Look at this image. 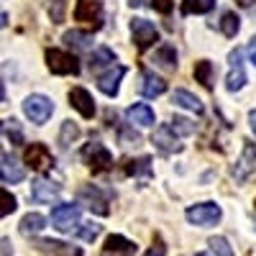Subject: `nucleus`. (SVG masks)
I'll list each match as a JSON object with an SVG mask.
<instances>
[{
  "label": "nucleus",
  "instance_id": "obj_23",
  "mask_svg": "<svg viewBox=\"0 0 256 256\" xmlns=\"http://www.w3.org/2000/svg\"><path fill=\"white\" fill-rule=\"evenodd\" d=\"M195 80L202 84L205 90H212V77H216V67L208 62V59H200V62H195Z\"/></svg>",
  "mask_w": 256,
  "mask_h": 256
},
{
  "label": "nucleus",
  "instance_id": "obj_44",
  "mask_svg": "<svg viewBox=\"0 0 256 256\" xmlns=\"http://www.w3.org/2000/svg\"><path fill=\"white\" fill-rule=\"evenodd\" d=\"M195 256H210V254H195Z\"/></svg>",
  "mask_w": 256,
  "mask_h": 256
},
{
  "label": "nucleus",
  "instance_id": "obj_27",
  "mask_svg": "<svg viewBox=\"0 0 256 256\" xmlns=\"http://www.w3.org/2000/svg\"><path fill=\"white\" fill-rule=\"evenodd\" d=\"M148 164H152L148 156H141L136 162L131 159L126 164V174H131V177H148V174H152V166H148Z\"/></svg>",
  "mask_w": 256,
  "mask_h": 256
},
{
  "label": "nucleus",
  "instance_id": "obj_31",
  "mask_svg": "<svg viewBox=\"0 0 256 256\" xmlns=\"http://www.w3.org/2000/svg\"><path fill=\"white\" fill-rule=\"evenodd\" d=\"M46 13L52 18V24H62L64 20V10H67V0H46Z\"/></svg>",
  "mask_w": 256,
  "mask_h": 256
},
{
  "label": "nucleus",
  "instance_id": "obj_33",
  "mask_svg": "<svg viewBox=\"0 0 256 256\" xmlns=\"http://www.w3.org/2000/svg\"><path fill=\"white\" fill-rule=\"evenodd\" d=\"M208 246H210V251L216 254V256H233V248H230V244L223 236H212L208 241Z\"/></svg>",
  "mask_w": 256,
  "mask_h": 256
},
{
  "label": "nucleus",
  "instance_id": "obj_28",
  "mask_svg": "<svg viewBox=\"0 0 256 256\" xmlns=\"http://www.w3.org/2000/svg\"><path fill=\"white\" fill-rule=\"evenodd\" d=\"M212 8H216V0H184V3H182V16L210 13Z\"/></svg>",
  "mask_w": 256,
  "mask_h": 256
},
{
  "label": "nucleus",
  "instance_id": "obj_42",
  "mask_svg": "<svg viewBox=\"0 0 256 256\" xmlns=\"http://www.w3.org/2000/svg\"><path fill=\"white\" fill-rule=\"evenodd\" d=\"M248 123H251V131L256 134V108H254V110L248 113Z\"/></svg>",
  "mask_w": 256,
  "mask_h": 256
},
{
  "label": "nucleus",
  "instance_id": "obj_14",
  "mask_svg": "<svg viewBox=\"0 0 256 256\" xmlns=\"http://www.w3.org/2000/svg\"><path fill=\"white\" fill-rule=\"evenodd\" d=\"M31 200L34 202H56L59 200V184L38 177L36 182H31Z\"/></svg>",
  "mask_w": 256,
  "mask_h": 256
},
{
  "label": "nucleus",
  "instance_id": "obj_5",
  "mask_svg": "<svg viewBox=\"0 0 256 256\" xmlns=\"http://www.w3.org/2000/svg\"><path fill=\"white\" fill-rule=\"evenodd\" d=\"M77 200H80V205H84L90 212H95V216H108V212H110L108 198H105L95 184H82L77 190Z\"/></svg>",
  "mask_w": 256,
  "mask_h": 256
},
{
  "label": "nucleus",
  "instance_id": "obj_15",
  "mask_svg": "<svg viewBox=\"0 0 256 256\" xmlns=\"http://www.w3.org/2000/svg\"><path fill=\"white\" fill-rule=\"evenodd\" d=\"M70 102H72V108H74L82 118H92V116H95L92 95L84 90V88H72V90H70Z\"/></svg>",
  "mask_w": 256,
  "mask_h": 256
},
{
  "label": "nucleus",
  "instance_id": "obj_36",
  "mask_svg": "<svg viewBox=\"0 0 256 256\" xmlns=\"http://www.w3.org/2000/svg\"><path fill=\"white\" fill-rule=\"evenodd\" d=\"M0 195H3V208H0V216H10V212L16 210V198L10 195V192L8 190H3V192H0Z\"/></svg>",
  "mask_w": 256,
  "mask_h": 256
},
{
  "label": "nucleus",
  "instance_id": "obj_45",
  "mask_svg": "<svg viewBox=\"0 0 256 256\" xmlns=\"http://www.w3.org/2000/svg\"><path fill=\"white\" fill-rule=\"evenodd\" d=\"M254 205H256V202H254Z\"/></svg>",
  "mask_w": 256,
  "mask_h": 256
},
{
  "label": "nucleus",
  "instance_id": "obj_1",
  "mask_svg": "<svg viewBox=\"0 0 256 256\" xmlns=\"http://www.w3.org/2000/svg\"><path fill=\"white\" fill-rule=\"evenodd\" d=\"M82 159H84V164L92 169V174H102V172H108V169L113 166V156H110V152H108V148H105L102 144H98V141L84 144V148H82Z\"/></svg>",
  "mask_w": 256,
  "mask_h": 256
},
{
  "label": "nucleus",
  "instance_id": "obj_10",
  "mask_svg": "<svg viewBox=\"0 0 256 256\" xmlns=\"http://www.w3.org/2000/svg\"><path fill=\"white\" fill-rule=\"evenodd\" d=\"M228 62H230V72H228V90L230 92H238L244 84H246V72H244V52L241 49H233L228 54Z\"/></svg>",
  "mask_w": 256,
  "mask_h": 256
},
{
  "label": "nucleus",
  "instance_id": "obj_19",
  "mask_svg": "<svg viewBox=\"0 0 256 256\" xmlns=\"http://www.w3.org/2000/svg\"><path fill=\"white\" fill-rule=\"evenodd\" d=\"M156 67L166 70V72H174L177 70V52L172 44H162L156 52H154V59H152Z\"/></svg>",
  "mask_w": 256,
  "mask_h": 256
},
{
  "label": "nucleus",
  "instance_id": "obj_40",
  "mask_svg": "<svg viewBox=\"0 0 256 256\" xmlns=\"http://www.w3.org/2000/svg\"><path fill=\"white\" fill-rule=\"evenodd\" d=\"M248 59H251V64L256 67V36L251 38V44H248Z\"/></svg>",
  "mask_w": 256,
  "mask_h": 256
},
{
  "label": "nucleus",
  "instance_id": "obj_21",
  "mask_svg": "<svg viewBox=\"0 0 256 256\" xmlns=\"http://www.w3.org/2000/svg\"><path fill=\"white\" fill-rule=\"evenodd\" d=\"M36 248L49 251V254H59V256H82L80 248L67 246V244H62V241H49V238H38V241H36Z\"/></svg>",
  "mask_w": 256,
  "mask_h": 256
},
{
  "label": "nucleus",
  "instance_id": "obj_25",
  "mask_svg": "<svg viewBox=\"0 0 256 256\" xmlns=\"http://www.w3.org/2000/svg\"><path fill=\"white\" fill-rule=\"evenodd\" d=\"M172 102L182 105V108H187V110H192V113H202V102H200L195 95H190L187 90H174Z\"/></svg>",
  "mask_w": 256,
  "mask_h": 256
},
{
  "label": "nucleus",
  "instance_id": "obj_29",
  "mask_svg": "<svg viewBox=\"0 0 256 256\" xmlns=\"http://www.w3.org/2000/svg\"><path fill=\"white\" fill-rule=\"evenodd\" d=\"M77 138H80V128H77L72 120H64V123H62V134H59L62 148H70V144H74Z\"/></svg>",
  "mask_w": 256,
  "mask_h": 256
},
{
  "label": "nucleus",
  "instance_id": "obj_24",
  "mask_svg": "<svg viewBox=\"0 0 256 256\" xmlns=\"http://www.w3.org/2000/svg\"><path fill=\"white\" fill-rule=\"evenodd\" d=\"M113 62H116V54H113L108 46H102V49H98V52L90 56V70H92V72H100L102 67H113Z\"/></svg>",
  "mask_w": 256,
  "mask_h": 256
},
{
  "label": "nucleus",
  "instance_id": "obj_30",
  "mask_svg": "<svg viewBox=\"0 0 256 256\" xmlns=\"http://www.w3.org/2000/svg\"><path fill=\"white\" fill-rule=\"evenodd\" d=\"M238 28H241V18L236 16V13H223V18H220V31L228 36V38H233L238 34Z\"/></svg>",
  "mask_w": 256,
  "mask_h": 256
},
{
  "label": "nucleus",
  "instance_id": "obj_9",
  "mask_svg": "<svg viewBox=\"0 0 256 256\" xmlns=\"http://www.w3.org/2000/svg\"><path fill=\"white\" fill-rule=\"evenodd\" d=\"M24 162H26L31 169H36V172H49L52 164H54V159H52V154H49V148H46L44 144H31V146H26Z\"/></svg>",
  "mask_w": 256,
  "mask_h": 256
},
{
  "label": "nucleus",
  "instance_id": "obj_8",
  "mask_svg": "<svg viewBox=\"0 0 256 256\" xmlns=\"http://www.w3.org/2000/svg\"><path fill=\"white\" fill-rule=\"evenodd\" d=\"M52 223H54V228L62 230V233L77 230V228H80V208L72 205V202L56 205V208L52 210Z\"/></svg>",
  "mask_w": 256,
  "mask_h": 256
},
{
  "label": "nucleus",
  "instance_id": "obj_35",
  "mask_svg": "<svg viewBox=\"0 0 256 256\" xmlns=\"http://www.w3.org/2000/svg\"><path fill=\"white\" fill-rule=\"evenodd\" d=\"M169 126H172V128H174V134H180V136H190V134H195V123H190L187 118H180V116H174Z\"/></svg>",
  "mask_w": 256,
  "mask_h": 256
},
{
  "label": "nucleus",
  "instance_id": "obj_20",
  "mask_svg": "<svg viewBox=\"0 0 256 256\" xmlns=\"http://www.w3.org/2000/svg\"><path fill=\"white\" fill-rule=\"evenodd\" d=\"M141 92L144 98H159L166 92V82L152 72H144V82H141Z\"/></svg>",
  "mask_w": 256,
  "mask_h": 256
},
{
  "label": "nucleus",
  "instance_id": "obj_11",
  "mask_svg": "<svg viewBox=\"0 0 256 256\" xmlns=\"http://www.w3.org/2000/svg\"><path fill=\"white\" fill-rule=\"evenodd\" d=\"M152 144H156V148H159V152H164V154L182 152V144L177 141V136H174V128L169 126V123L156 126V131H154V136H152Z\"/></svg>",
  "mask_w": 256,
  "mask_h": 256
},
{
  "label": "nucleus",
  "instance_id": "obj_39",
  "mask_svg": "<svg viewBox=\"0 0 256 256\" xmlns=\"http://www.w3.org/2000/svg\"><path fill=\"white\" fill-rule=\"evenodd\" d=\"M164 254H166V246H164V241H162V238L156 236V244H154L152 248H148V251H146L144 256H164Z\"/></svg>",
  "mask_w": 256,
  "mask_h": 256
},
{
  "label": "nucleus",
  "instance_id": "obj_3",
  "mask_svg": "<svg viewBox=\"0 0 256 256\" xmlns=\"http://www.w3.org/2000/svg\"><path fill=\"white\" fill-rule=\"evenodd\" d=\"M24 113H26V118H28L31 123L44 126V123L52 118V113H54V102H52L46 95H28V98L24 100Z\"/></svg>",
  "mask_w": 256,
  "mask_h": 256
},
{
  "label": "nucleus",
  "instance_id": "obj_34",
  "mask_svg": "<svg viewBox=\"0 0 256 256\" xmlns=\"http://www.w3.org/2000/svg\"><path fill=\"white\" fill-rule=\"evenodd\" d=\"M74 233H77L82 241H95L100 236V226H95V223H80V228Z\"/></svg>",
  "mask_w": 256,
  "mask_h": 256
},
{
  "label": "nucleus",
  "instance_id": "obj_38",
  "mask_svg": "<svg viewBox=\"0 0 256 256\" xmlns=\"http://www.w3.org/2000/svg\"><path fill=\"white\" fill-rule=\"evenodd\" d=\"M172 6H174V0H152V8L162 16H169L172 13Z\"/></svg>",
  "mask_w": 256,
  "mask_h": 256
},
{
  "label": "nucleus",
  "instance_id": "obj_37",
  "mask_svg": "<svg viewBox=\"0 0 256 256\" xmlns=\"http://www.w3.org/2000/svg\"><path fill=\"white\" fill-rule=\"evenodd\" d=\"M118 138H120V144H123V146H131V144L136 146V144L141 141V136H138L136 131H131V128H120V134H118Z\"/></svg>",
  "mask_w": 256,
  "mask_h": 256
},
{
  "label": "nucleus",
  "instance_id": "obj_18",
  "mask_svg": "<svg viewBox=\"0 0 256 256\" xmlns=\"http://www.w3.org/2000/svg\"><path fill=\"white\" fill-rule=\"evenodd\" d=\"M126 118L131 120V123H136V126H141V128H148V126H154V123H156L154 110L148 108L146 102H136V105H131V108L126 110Z\"/></svg>",
  "mask_w": 256,
  "mask_h": 256
},
{
  "label": "nucleus",
  "instance_id": "obj_4",
  "mask_svg": "<svg viewBox=\"0 0 256 256\" xmlns=\"http://www.w3.org/2000/svg\"><path fill=\"white\" fill-rule=\"evenodd\" d=\"M220 208L216 202H200V205H192L187 208L184 218L192 223V226H200V228H208V226H216L220 220Z\"/></svg>",
  "mask_w": 256,
  "mask_h": 256
},
{
  "label": "nucleus",
  "instance_id": "obj_13",
  "mask_svg": "<svg viewBox=\"0 0 256 256\" xmlns=\"http://www.w3.org/2000/svg\"><path fill=\"white\" fill-rule=\"evenodd\" d=\"M136 251H138V246L134 241H128V238L118 236V233H113V236H108V241H105L100 256H136Z\"/></svg>",
  "mask_w": 256,
  "mask_h": 256
},
{
  "label": "nucleus",
  "instance_id": "obj_17",
  "mask_svg": "<svg viewBox=\"0 0 256 256\" xmlns=\"http://www.w3.org/2000/svg\"><path fill=\"white\" fill-rule=\"evenodd\" d=\"M0 177H3V184H16L26 177L24 166H20L10 154H3V164H0Z\"/></svg>",
  "mask_w": 256,
  "mask_h": 256
},
{
  "label": "nucleus",
  "instance_id": "obj_7",
  "mask_svg": "<svg viewBox=\"0 0 256 256\" xmlns=\"http://www.w3.org/2000/svg\"><path fill=\"white\" fill-rule=\"evenodd\" d=\"M131 36H134V44H136L138 52H146L148 46H154V41H159L156 26L146 18H134L131 20Z\"/></svg>",
  "mask_w": 256,
  "mask_h": 256
},
{
  "label": "nucleus",
  "instance_id": "obj_12",
  "mask_svg": "<svg viewBox=\"0 0 256 256\" xmlns=\"http://www.w3.org/2000/svg\"><path fill=\"white\" fill-rule=\"evenodd\" d=\"M123 74H126L123 64H113V67H108V72H105V74H98V88H100V92H105L108 98H116Z\"/></svg>",
  "mask_w": 256,
  "mask_h": 256
},
{
  "label": "nucleus",
  "instance_id": "obj_32",
  "mask_svg": "<svg viewBox=\"0 0 256 256\" xmlns=\"http://www.w3.org/2000/svg\"><path fill=\"white\" fill-rule=\"evenodd\" d=\"M3 134H6V138L13 144V146H20L24 144V131H20V126H18V120H6V126H3Z\"/></svg>",
  "mask_w": 256,
  "mask_h": 256
},
{
  "label": "nucleus",
  "instance_id": "obj_6",
  "mask_svg": "<svg viewBox=\"0 0 256 256\" xmlns=\"http://www.w3.org/2000/svg\"><path fill=\"white\" fill-rule=\"evenodd\" d=\"M46 67L54 74H77L80 72V62L74 54L62 52V49H46Z\"/></svg>",
  "mask_w": 256,
  "mask_h": 256
},
{
  "label": "nucleus",
  "instance_id": "obj_43",
  "mask_svg": "<svg viewBox=\"0 0 256 256\" xmlns=\"http://www.w3.org/2000/svg\"><path fill=\"white\" fill-rule=\"evenodd\" d=\"M236 3H238L241 8H251V6H254V0H236Z\"/></svg>",
  "mask_w": 256,
  "mask_h": 256
},
{
  "label": "nucleus",
  "instance_id": "obj_41",
  "mask_svg": "<svg viewBox=\"0 0 256 256\" xmlns=\"http://www.w3.org/2000/svg\"><path fill=\"white\" fill-rule=\"evenodd\" d=\"M13 254V244L8 238H3V256H10Z\"/></svg>",
  "mask_w": 256,
  "mask_h": 256
},
{
  "label": "nucleus",
  "instance_id": "obj_22",
  "mask_svg": "<svg viewBox=\"0 0 256 256\" xmlns=\"http://www.w3.org/2000/svg\"><path fill=\"white\" fill-rule=\"evenodd\" d=\"M46 228V218L41 216V212H28V216L20 220V233L24 236H36V233H41Z\"/></svg>",
  "mask_w": 256,
  "mask_h": 256
},
{
  "label": "nucleus",
  "instance_id": "obj_26",
  "mask_svg": "<svg viewBox=\"0 0 256 256\" xmlns=\"http://www.w3.org/2000/svg\"><path fill=\"white\" fill-rule=\"evenodd\" d=\"M64 44L72 46V49H88L92 44V36L84 34V31H67L64 34Z\"/></svg>",
  "mask_w": 256,
  "mask_h": 256
},
{
  "label": "nucleus",
  "instance_id": "obj_2",
  "mask_svg": "<svg viewBox=\"0 0 256 256\" xmlns=\"http://www.w3.org/2000/svg\"><path fill=\"white\" fill-rule=\"evenodd\" d=\"M74 20H80L82 26H88L92 31H98L105 20V10L100 0H77L74 6Z\"/></svg>",
  "mask_w": 256,
  "mask_h": 256
},
{
  "label": "nucleus",
  "instance_id": "obj_16",
  "mask_svg": "<svg viewBox=\"0 0 256 256\" xmlns=\"http://www.w3.org/2000/svg\"><path fill=\"white\" fill-rule=\"evenodd\" d=\"M254 172H256V146L254 144H246L244 146V159L236 164V169H233V177H236L238 182H244Z\"/></svg>",
  "mask_w": 256,
  "mask_h": 256
}]
</instances>
